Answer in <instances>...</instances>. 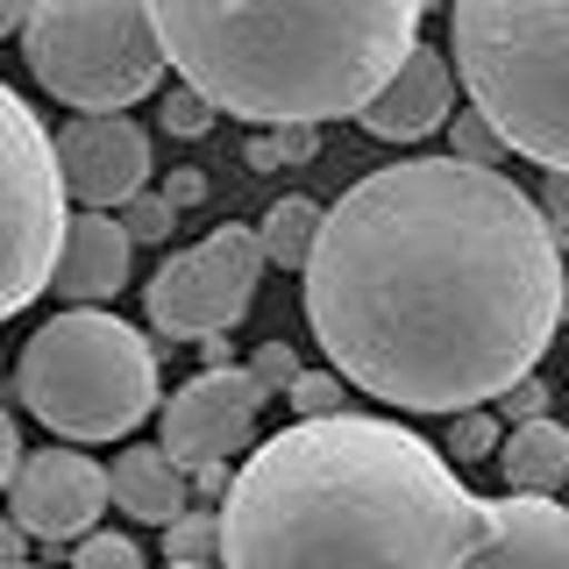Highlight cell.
I'll return each mask as SVG.
<instances>
[{
	"label": "cell",
	"instance_id": "cell-29",
	"mask_svg": "<svg viewBox=\"0 0 569 569\" xmlns=\"http://www.w3.org/2000/svg\"><path fill=\"white\" fill-rule=\"evenodd\" d=\"M164 192H171V200H178V207H200V200H207V171H192V164H178V171L164 178Z\"/></svg>",
	"mask_w": 569,
	"mask_h": 569
},
{
	"label": "cell",
	"instance_id": "cell-18",
	"mask_svg": "<svg viewBox=\"0 0 569 569\" xmlns=\"http://www.w3.org/2000/svg\"><path fill=\"white\" fill-rule=\"evenodd\" d=\"M313 157H320V121H278L249 142V171H284V164H313Z\"/></svg>",
	"mask_w": 569,
	"mask_h": 569
},
{
	"label": "cell",
	"instance_id": "cell-19",
	"mask_svg": "<svg viewBox=\"0 0 569 569\" xmlns=\"http://www.w3.org/2000/svg\"><path fill=\"white\" fill-rule=\"evenodd\" d=\"M164 562H221V512H178L164 527Z\"/></svg>",
	"mask_w": 569,
	"mask_h": 569
},
{
	"label": "cell",
	"instance_id": "cell-12",
	"mask_svg": "<svg viewBox=\"0 0 569 569\" xmlns=\"http://www.w3.org/2000/svg\"><path fill=\"white\" fill-rule=\"evenodd\" d=\"M456 79L462 71L449 64V50L413 43L406 64L378 86V100H370L356 121H363V136H378V142H420L456 114Z\"/></svg>",
	"mask_w": 569,
	"mask_h": 569
},
{
	"label": "cell",
	"instance_id": "cell-17",
	"mask_svg": "<svg viewBox=\"0 0 569 569\" xmlns=\"http://www.w3.org/2000/svg\"><path fill=\"white\" fill-rule=\"evenodd\" d=\"M320 228H328V207H313L307 192H284V200H271V213L257 221V236H263L278 271H307L313 249H320Z\"/></svg>",
	"mask_w": 569,
	"mask_h": 569
},
{
	"label": "cell",
	"instance_id": "cell-9",
	"mask_svg": "<svg viewBox=\"0 0 569 569\" xmlns=\"http://www.w3.org/2000/svg\"><path fill=\"white\" fill-rule=\"evenodd\" d=\"M271 406V385L242 363H207L164 399V449L200 470V462H228L257 441V420Z\"/></svg>",
	"mask_w": 569,
	"mask_h": 569
},
{
	"label": "cell",
	"instance_id": "cell-30",
	"mask_svg": "<svg viewBox=\"0 0 569 569\" xmlns=\"http://www.w3.org/2000/svg\"><path fill=\"white\" fill-rule=\"evenodd\" d=\"M22 470V427H14V413H0V477Z\"/></svg>",
	"mask_w": 569,
	"mask_h": 569
},
{
	"label": "cell",
	"instance_id": "cell-34",
	"mask_svg": "<svg viewBox=\"0 0 569 569\" xmlns=\"http://www.w3.org/2000/svg\"><path fill=\"white\" fill-rule=\"evenodd\" d=\"M435 8H449V0H435Z\"/></svg>",
	"mask_w": 569,
	"mask_h": 569
},
{
	"label": "cell",
	"instance_id": "cell-3",
	"mask_svg": "<svg viewBox=\"0 0 569 569\" xmlns=\"http://www.w3.org/2000/svg\"><path fill=\"white\" fill-rule=\"evenodd\" d=\"M171 71L249 129L363 114L435 0H150Z\"/></svg>",
	"mask_w": 569,
	"mask_h": 569
},
{
	"label": "cell",
	"instance_id": "cell-1",
	"mask_svg": "<svg viewBox=\"0 0 569 569\" xmlns=\"http://www.w3.org/2000/svg\"><path fill=\"white\" fill-rule=\"evenodd\" d=\"M307 328L356 391L462 413L512 391L562 328V236L498 164L406 157L328 207Z\"/></svg>",
	"mask_w": 569,
	"mask_h": 569
},
{
	"label": "cell",
	"instance_id": "cell-22",
	"mask_svg": "<svg viewBox=\"0 0 569 569\" xmlns=\"http://www.w3.org/2000/svg\"><path fill=\"white\" fill-rule=\"evenodd\" d=\"M121 221L136 228V242H171V228H178V200L171 192H150L142 186L129 207H121Z\"/></svg>",
	"mask_w": 569,
	"mask_h": 569
},
{
	"label": "cell",
	"instance_id": "cell-11",
	"mask_svg": "<svg viewBox=\"0 0 569 569\" xmlns=\"http://www.w3.org/2000/svg\"><path fill=\"white\" fill-rule=\"evenodd\" d=\"M58 150L79 207H129L150 186V136L121 107H79L58 129Z\"/></svg>",
	"mask_w": 569,
	"mask_h": 569
},
{
	"label": "cell",
	"instance_id": "cell-28",
	"mask_svg": "<svg viewBox=\"0 0 569 569\" xmlns=\"http://www.w3.org/2000/svg\"><path fill=\"white\" fill-rule=\"evenodd\" d=\"M541 207H548V221H556V236L569 242V171H548V186H541Z\"/></svg>",
	"mask_w": 569,
	"mask_h": 569
},
{
	"label": "cell",
	"instance_id": "cell-4",
	"mask_svg": "<svg viewBox=\"0 0 569 569\" xmlns=\"http://www.w3.org/2000/svg\"><path fill=\"white\" fill-rule=\"evenodd\" d=\"M449 58L512 157L569 171V0H449Z\"/></svg>",
	"mask_w": 569,
	"mask_h": 569
},
{
	"label": "cell",
	"instance_id": "cell-20",
	"mask_svg": "<svg viewBox=\"0 0 569 569\" xmlns=\"http://www.w3.org/2000/svg\"><path fill=\"white\" fill-rule=\"evenodd\" d=\"M213 114H221V107H213L200 86L192 79H178L171 93H164V107H157V121H164V136H186V142H200L207 129H213Z\"/></svg>",
	"mask_w": 569,
	"mask_h": 569
},
{
	"label": "cell",
	"instance_id": "cell-5",
	"mask_svg": "<svg viewBox=\"0 0 569 569\" xmlns=\"http://www.w3.org/2000/svg\"><path fill=\"white\" fill-rule=\"evenodd\" d=\"M14 406L64 441H129L157 413V349L107 307H71L22 342Z\"/></svg>",
	"mask_w": 569,
	"mask_h": 569
},
{
	"label": "cell",
	"instance_id": "cell-21",
	"mask_svg": "<svg viewBox=\"0 0 569 569\" xmlns=\"http://www.w3.org/2000/svg\"><path fill=\"white\" fill-rule=\"evenodd\" d=\"M498 420L485 413V406H462V413H449V456L456 462H498Z\"/></svg>",
	"mask_w": 569,
	"mask_h": 569
},
{
	"label": "cell",
	"instance_id": "cell-33",
	"mask_svg": "<svg viewBox=\"0 0 569 569\" xmlns=\"http://www.w3.org/2000/svg\"><path fill=\"white\" fill-rule=\"evenodd\" d=\"M562 320H569V284H562Z\"/></svg>",
	"mask_w": 569,
	"mask_h": 569
},
{
	"label": "cell",
	"instance_id": "cell-7",
	"mask_svg": "<svg viewBox=\"0 0 569 569\" xmlns=\"http://www.w3.org/2000/svg\"><path fill=\"white\" fill-rule=\"evenodd\" d=\"M0 129H8V292L0 307L22 313L58 284V257L71 236L64 213V150L58 136L36 121V107L22 93H0Z\"/></svg>",
	"mask_w": 569,
	"mask_h": 569
},
{
	"label": "cell",
	"instance_id": "cell-26",
	"mask_svg": "<svg viewBox=\"0 0 569 569\" xmlns=\"http://www.w3.org/2000/svg\"><path fill=\"white\" fill-rule=\"evenodd\" d=\"M249 370H257V378L271 385V399H278V391H292V378H299V356H292V342H257Z\"/></svg>",
	"mask_w": 569,
	"mask_h": 569
},
{
	"label": "cell",
	"instance_id": "cell-31",
	"mask_svg": "<svg viewBox=\"0 0 569 569\" xmlns=\"http://www.w3.org/2000/svg\"><path fill=\"white\" fill-rule=\"evenodd\" d=\"M192 485H200L207 498H221L228 485H236V477H228V462H200V470H192Z\"/></svg>",
	"mask_w": 569,
	"mask_h": 569
},
{
	"label": "cell",
	"instance_id": "cell-27",
	"mask_svg": "<svg viewBox=\"0 0 569 569\" xmlns=\"http://www.w3.org/2000/svg\"><path fill=\"white\" fill-rule=\"evenodd\" d=\"M548 399H556V391H548L541 378H533V370H527V378L512 385V391H498V406H506V420H533V413H548Z\"/></svg>",
	"mask_w": 569,
	"mask_h": 569
},
{
	"label": "cell",
	"instance_id": "cell-8",
	"mask_svg": "<svg viewBox=\"0 0 569 569\" xmlns=\"http://www.w3.org/2000/svg\"><path fill=\"white\" fill-rule=\"evenodd\" d=\"M263 249L257 228H213L207 242L164 257V271L142 284V307H150V328L164 342H200V335H228L236 320L257 307V284H263Z\"/></svg>",
	"mask_w": 569,
	"mask_h": 569
},
{
	"label": "cell",
	"instance_id": "cell-2",
	"mask_svg": "<svg viewBox=\"0 0 569 569\" xmlns=\"http://www.w3.org/2000/svg\"><path fill=\"white\" fill-rule=\"evenodd\" d=\"M485 548V498L413 427L370 413H299L236 470L221 562H413L456 569Z\"/></svg>",
	"mask_w": 569,
	"mask_h": 569
},
{
	"label": "cell",
	"instance_id": "cell-13",
	"mask_svg": "<svg viewBox=\"0 0 569 569\" xmlns=\"http://www.w3.org/2000/svg\"><path fill=\"white\" fill-rule=\"evenodd\" d=\"M477 562H541L569 569V506H556V491H520L485 498V548Z\"/></svg>",
	"mask_w": 569,
	"mask_h": 569
},
{
	"label": "cell",
	"instance_id": "cell-25",
	"mask_svg": "<svg viewBox=\"0 0 569 569\" xmlns=\"http://www.w3.org/2000/svg\"><path fill=\"white\" fill-rule=\"evenodd\" d=\"M342 370H299V378H292V391H284V399H292L299 406V413H342Z\"/></svg>",
	"mask_w": 569,
	"mask_h": 569
},
{
	"label": "cell",
	"instance_id": "cell-6",
	"mask_svg": "<svg viewBox=\"0 0 569 569\" xmlns=\"http://www.w3.org/2000/svg\"><path fill=\"white\" fill-rule=\"evenodd\" d=\"M29 79L64 107H136L171 50L150 0H36L22 22Z\"/></svg>",
	"mask_w": 569,
	"mask_h": 569
},
{
	"label": "cell",
	"instance_id": "cell-24",
	"mask_svg": "<svg viewBox=\"0 0 569 569\" xmlns=\"http://www.w3.org/2000/svg\"><path fill=\"white\" fill-rule=\"evenodd\" d=\"M512 142H506V129L485 114V107H470V114H456V157H477V164H498Z\"/></svg>",
	"mask_w": 569,
	"mask_h": 569
},
{
	"label": "cell",
	"instance_id": "cell-14",
	"mask_svg": "<svg viewBox=\"0 0 569 569\" xmlns=\"http://www.w3.org/2000/svg\"><path fill=\"white\" fill-rule=\"evenodd\" d=\"M129 249H136V228L121 221L114 207H86L71 213V236H64V257H58V292L71 307H100L129 284Z\"/></svg>",
	"mask_w": 569,
	"mask_h": 569
},
{
	"label": "cell",
	"instance_id": "cell-10",
	"mask_svg": "<svg viewBox=\"0 0 569 569\" xmlns=\"http://www.w3.org/2000/svg\"><path fill=\"white\" fill-rule=\"evenodd\" d=\"M107 498H114V470H100L79 449H58V441L43 456H22V470L8 477V512L50 548L86 541L93 520L107 512Z\"/></svg>",
	"mask_w": 569,
	"mask_h": 569
},
{
	"label": "cell",
	"instance_id": "cell-32",
	"mask_svg": "<svg viewBox=\"0 0 569 569\" xmlns=\"http://www.w3.org/2000/svg\"><path fill=\"white\" fill-rule=\"evenodd\" d=\"M29 8H36V0H0V29H14V36H22V22H29Z\"/></svg>",
	"mask_w": 569,
	"mask_h": 569
},
{
	"label": "cell",
	"instance_id": "cell-15",
	"mask_svg": "<svg viewBox=\"0 0 569 569\" xmlns=\"http://www.w3.org/2000/svg\"><path fill=\"white\" fill-rule=\"evenodd\" d=\"M186 498H192L186 462H178L164 441H157V449L129 441V449L114 456V506L129 512V520H142V527H171L178 512H186Z\"/></svg>",
	"mask_w": 569,
	"mask_h": 569
},
{
	"label": "cell",
	"instance_id": "cell-23",
	"mask_svg": "<svg viewBox=\"0 0 569 569\" xmlns=\"http://www.w3.org/2000/svg\"><path fill=\"white\" fill-rule=\"evenodd\" d=\"M71 562L79 569H142V541L136 533H86V541H71Z\"/></svg>",
	"mask_w": 569,
	"mask_h": 569
},
{
	"label": "cell",
	"instance_id": "cell-16",
	"mask_svg": "<svg viewBox=\"0 0 569 569\" xmlns=\"http://www.w3.org/2000/svg\"><path fill=\"white\" fill-rule=\"evenodd\" d=\"M498 470H506V485H520V491L569 485V427L548 420V413L512 420V435L498 441Z\"/></svg>",
	"mask_w": 569,
	"mask_h": 569
}]
</instances>
